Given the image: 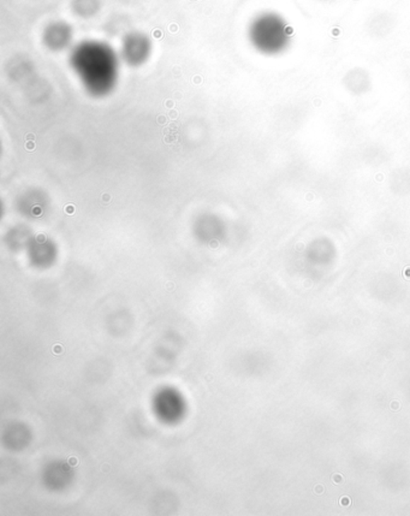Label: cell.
<instances>
[{
    "label": "cell",
    "mask_w": 410,
    "mask_h": 516,
    "mask_svg": "<svg viewBox=\"0 0 410 516\" xmlns=\"http://www.w3.org/2000/svg\"><path fill=\"white\" fill-rule=\"evenodd\" d=\"M119 56L101 41H82L70 54V65L86 90L93 97L112 93L119 78Z\"/></svg>",
    "instance_id": "obj_1"
},
{
    "label": "cell",
    "mask_w": 410,
    "mask_h": 516,
    "mask_svg": "<svg viewBox=\"0 0 410 516\" xmlns=\"http://www.w3.org/2000/svg\"><path fill=\"white\" fill-rule=\"evenodd\" d=\"M152 41L142 33H130L122 42L121 58L130 66H141L152 54Z\"/></svg>",
    "instance_id": "obj_2"
},
{
    "label": "cell",
    "mask_w": 410,
    "mask_h": 516,
    "mask_svg": "<svg viewBox=\"0 0 410 516\" xmlns=\"http://www.w3.org/2000/svg\"><path fill=\"white\" fill-rule=\"evenodd\" d=\"M73 28L64 22H56L49 25L44 33V44L52 51L68 49L73 41Z\"/></svg>",
    "instance_id": "obj_3"
},
{
    "label": "cell",
    "mask_w": 410,
    "mask_h": 516,
    "mask_svg": "<svg viewBox=\"0 0 410 516\" xmlns=\"http://www.w3.org/2000/svg\"><path fill=\"white\" fill-rule=\"evenodd\" d=\"M44 199H41L39 193H29L25 195L23 200H20V210L27 216H39L44 210Z\"/></svg>",
    "instance_id": "obj_4"
},
{
    "label": "cell",
    "mask_w": 410,
    "mask_h": 516,
    "mask_svg": "<svg viewBox=\"0 0 410 516\" xmlns=\"http://www.w3.org/2000/svg\"><path fill=\"white\" fill-rule=\"evenodd\" d=\"M74 8L75 13L81 16H92L98 13L99 8V0H74Z\"/></svg>",
    "instance_id": "obj_5"
}]
</instances>
